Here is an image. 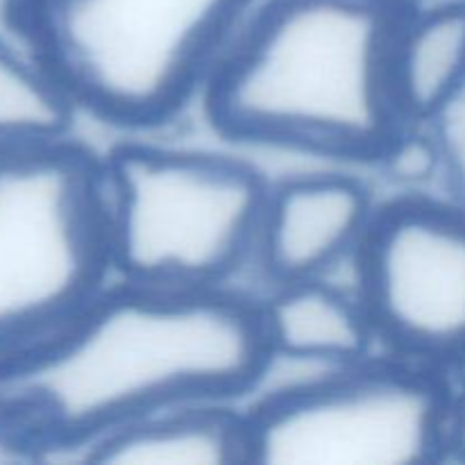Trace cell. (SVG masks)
Here are the masks:
<instances>
[{"instance_id":"cell-1","label":"cell","mask_w":465,"mask_h":465,"mask_svg":"<svg viewBox=\"0 0 465 465\" xmlns=\"http://www.w3.org/2000/svg\"><path fill=\"white\" fill-rule=\"evenodd\" d=\"M272 361L259 300L116 277L57 330L0 359V443L32 457L84 454L148 413L236 402Z\"/></svg>"},{"instance_id":"cell-2","label":"cell","mask_w":465,"mask_h":465,"mask_svg":"<svg viewBox=\"0 0 465 465\" xmlns=\"http://www.w3.org/2000/svg\"><path fill=\"white\" fill-rule=\"evenodd\" d=\"M418 0H257L213 66L203 104L236 143L377 163L409 125L398 35Z\"/></svg>"},{"instance_id":"cell-3","label":"cell","mask_w":465,"mask_h":465,"mask_svg":"<svg viewBox=\"0 0 465 465\" xmlns=\"http://www.w3.org/2000/svg\"><path fill=\"white\" fill-rule=\"evenodd\" d=\"M257 0H5L23 48L77 109L162 127L200 98Z\"/></svg>"},{"instance_id":"cell-4","label":"cell","mask_w":465,"mask_h":465,"mask_svg":"<svg viewBox=\"0 0 465 465\" xmlns=\"http://www.w3.org/2000/svg\"><path fill=\"white\" fill-rule=\"evenodd\" d=\"M103 162L112 271L154 289H232L254 262L268 184L241 159L123 141Z\"/></svg>"},{"instance_id":"cell-5","label":"cell","mask_w":465,"mask_h":465,"mask_svg":"<svg viewBox=\"0 0 465 465\" xmlns=\"http://www.w3.org/2000/svg\"><path fill=\"white\" fill-rule=\"evenodd\" d=\"M112 275L100 157L71 136L0 145V359L64 325Z\"/></svg>"},{"instance_id":"cell-6","label":"cell","mask_w":465,"mask_h":465,"mask_svg":"<svg viewBox=\"0 0 465 465\" xmlns=\"http://www.w3.org/2000/svg\"><path fill=\"white\" fill-rule=\"evenodd\" d=\"M452 395L448 371L395 354L327 368L245 411L248 463L448 461Z\"/></svg>"},{"instance_id":"cell-7","label":"cell","mask_w":465,"mask_h":465,"mask_svg":"<svg viewBox=\"0 0 465 465\" xmlns=\"http://www.w3.org/2000/svg\"><path fill=\"white\" fill-rule=\"evenodd\" d=\"M377 343L440 371L465 368V203L402 191L377 204L352 257Z\"/></svg>"},{"instance_id":"cell-8","label":"cell","mask_w":465,"mask_h":465,"mask_svg":"<svg viewBox=\"0 0 465 465\" xmlns=\"http://www.w3.org/2000/svg\"><path fill=\"white\" fill-rule=\"evenodd\" d=\"M375 209L371 186L348 173H307L271 184L254 252L268 289L327 277L352 259Z\"/></svg>"},{"instance_id":"cell-9","label":"cell","mask_w":465,"mask_h":465,"mask_svg":"<svg viewBox=\"0 0 465 465\" xmlns=\"http://www.w3.org/2000/svg\"><path fill=\"white\" fill-rule=\"evenodd\" d=\"M272 357L348 366L372 354L375 330L357 291L327 277L271 289L259 300Z\"/></svg>"},{"instance_id":"cell-10","label":"cell","mask_w":465,"mask_h":465,"mask_svg":"<svg viewBox=\"0 0 465 465\" xmlns=\"http://www.w3.org/2000/svg\"><path fill=\"white\" fill-rule=\"evenodd\" d=\"M82 459L109 465L248 463L245 413L232 402L177 404L109 431Z\"/></svg>"},{"instance_id":"cell-11","label":"cell","mask_w":465,"mask_h":465,"mask_svg":"<svg viewBox=\"0 0 465 465\" xmlns=\"http://www.w3.org/2000/svg\"><path fill=\"white\" fill-rule=\"evenodd\" d=\"M395 95L407 123L430 125L465 89V0L413 5L393 57Z\"/></svg>"},{"instance_id":"cell-12","label":"cell","mask_w":465,"mask_h":465,"mask_svg":"<svg viewBox=\"0 0 465 465\" xmlns=\"http://www.w3.org/2000/svg\"><path fill=\"white\" fill-rule=\"evenodd\" d=\"M77 112L71 95L27 50L0 39V145L68 139Z\"/></svg>"},{"instance_id":"cell-13","label":"cell","mask_w":465,"mask_h":465,"mask_svg":"<svg viewBox=\"0 0 465 465\" xmlns=\"http://www.w3.org/2000/svg\"><path fill=\"white\" fill-rule=\"evenodd\" d=\"M377 166L404 191H422L439 175H445L443 148L431 125L409 123L386 145Z\"/></svg>"},{"instance_id":"cell-14","label":"cell","mask_w":465,"mask_h":465,"mask_svg":"<svg viewBox=\"0 0 465 465\" xmlns=\"http://www.w3.org/2000/svg\"><path fill=\"white\" fill-rule=\"evenodd\" d=\"M448 461L465 463V380L454 386L452 411H450Z\"/></svg>"}]
</instances>
